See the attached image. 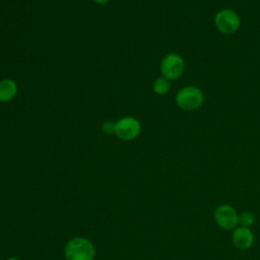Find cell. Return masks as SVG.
<instances>
[{
	"label": "cell",
	"instance_id": "1",
	"mask_svg": "<svg viewBox=\"0 0 260 260\" xmlns=\"http://www.w3.org/2000/svg\"><path fill=\"white\" fill-rule=\"evenodd\" d=\"M93 256V246L83 238L71 240L65 248V257L67 260H91Z\"/></svg>",
	"mask_w": 260,
	"mask_h": 260
},
{
	"label": "cell",
	"instance_id": "4",
	"mask_svg": "<svg viewBox=\"0 0 260 260\" xmlns=\"http://www.w3.org/2000/svg\"><path fill=\"white\" fill-rule=\"evenodd\" d=\"M184 61L183 59L174 53L168 54L161 60L160 63V72L164 77L167 79H177L179 78L184 71Z\"/></svg>",
	"mask_w": 260,
	"mask_h": 260
},
{
	"label": "cell",
	"instance_id": "10",
	"mask_svg": "<svg viewBox=\"0 0 260 260\" xmlns=\"http://www.w3.org/2000/svg\"><path fill=\"white\" fill-rule=\"evenodd\" d=\"M255 221V216L250 211H243L240 214H238V224L243 228H249L251 226Z\"/></svg>",
	"mask_w": 260,
	"mask_h": 260
},
{
	"label": "cell",
	"instance_id": "2",
	"mask_svg": "<svg viewBox=\"0 0 260 260\" xmlns=\"http://www.w3.org/2000/svg\"><path fill=\"white\" fill-rule=\"evenodd\" d=\"M204 95L200 88L196 86H186L176 94V104L185 111H193L203 104Z\"/></svg>",
	"mask_w": 260,
	"mask_h": 260
},
{
	"label": "cell",
	"instance_id": "13",
	"mask_svg": "<svg viewBox=\"0 0 260 260\" xmlns=\"http://www.w3.org/2000/svg\"><path fill=\"white\" fill-rule=\"evenodd\" d=\"M8 260H18V259H16V258H10V259H8Z\"/></svg>",
	"mask_w": 260,
	"mask_h": 260
},
{
	"label": "cell",
	"instance_id": "12",
	"mask_svg": "<svg viewBox=\"0 0 260 260\" xmlns=\"http://www.w3.org/2000/svg\"><path fill=\"white\" fill-rule=\"evenodd\" d=\"M95 3H98V4H106V3H108L110 0H93Z\"/></svg>",
	"mask_w": 260,
	"mask_h": 260
},
{
	"label": "cell",
	"instance_id": "7",
	"mask_svg": "<svg viewBox=\"0 0 260 260\" xmlns=\"http://www.w3.org/2000/svg\"><path fill=\"white\" fill-rule=\"evenodd\" d=\"M232 240H233V244L238 249L247 250L252 246L254 242V236L249 228L240 226L234 231Z\"/></svg>",
	"mask_w": 260,
	"mask_h": 260
},
{
	"label": "cell",
	"instance_id": "3",
	"mask_svg": "<svg viewBox=\"0 0 260 260\" xmlns=\"http://www.w3.org/2000/svg\"><path fill=\"white\" fill-rule=\"evenodd\" d=\"M214 22L216 28L225 35H231L236 32L240 27V17L239 15L231 9H222L218 11L214 17Z\"/></svg>",
	"mask_w": 260,
	"mask_h": 260
},
{
	"label": "cell",
	"instance_id": "8",
	"mask_svg": "<svg viewBox=\"0 0 260 260\" xmlns=\"http://www.w3.org/2000/svg\"><path fill=\"white\" fill-rule=\"evenodd\" d=\"M17 92V85L12 79L0 80V102H9Z\"/></svg>",
	"mask_w": 260,
	"mask_h": 260
},
{
	"label": "cell",
	"instance_id": "6",
	"mask_svg": "<svg viewBox=\"0 0 260 260\" xmlns=\"http://www.w3.org/2000/svg\"><path fill=\"white\" fill-rule=\"evenodd\" d=\"M214 219L222 230H232L238 224V213L233 206L221 204L214 211Z\"/></svg>",
	"mask_w": 260,
	"mask_h": 260
},
{
	"label": "cell",
	"instance_id": "11",
	"mask_svg": "<svg viewBox=\"0 0 260 260\" xmlns=\"http://www.w3.org/2000/svg\"><path fill=\"white\" fill-rule=\"evenodd\" d=\"M102 130L106 134H115V123L112 121H106L102 124Z\"/></svg>",
	"mask_w": 260,
	"mask_h": 260
},
{
	"label": "cell",
	"instance_id": "5",
	"mask_svg": "<svg viewBox=\"0 0 260 260\" xmlns=\"http://www.w3.org/2000/svg\"><path fill=\"white\" fill-rule=\"evenodd\" d=\"M140 123L133 117H123L115 123V134L122 140H131L138 136Z\"/></svg>",
	"mask_w": 260,
	"mask_h": 260
},
{
	"label": "cell",
	"instance_id": "9",
	"mask_svg": "<svg viewBox=\"0 0 260 260\" xmlns=\"http://www.w3.org/2000/svg\"><path fill=\"white\" fill-rule=\"evenodd\" d=\"M152 87H153V90L155 93L157 94H166L169 90H170V82H169V79H167L166 77H157L153 84H152Z\"/></svg>",
	"mask_w": 260,
	"mask_h": 260
}]
</instances>
